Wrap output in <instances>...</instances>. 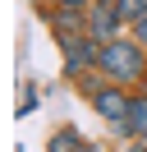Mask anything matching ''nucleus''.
I'll list each match as a JSON object with an SVG mask.
<instances>
[{"label":"nucleus","instance_id":"nucleus-1","mask_svg":"<svg viewBox=\"0 0 147 152\" xmlns=\"http://www.w3.org/2000/svg\"><path fill=\"white\" fill-rule=\"evenodd\" d=\"M101 78L110 83H138L147 74V46H138L133 37H115L101 46V65H97Z\"/></svg>","mask_w":147,"mask_h":152},{"label":"nucleus","instance_id":"nucleus-2","mask_svg":"<svg viewBox=\"0 0 147 152\" xmlns=\"http://www.w3.org/2000/svg\"><path fill=\"white\" fill-rule=\"evenodd\" d=\"M64 74L78 83V78H87V69H97L101 65V42L92 37V32H83V37H74V42H64Z\"/></svg>","mask_w":147,"mask_h":152},{"label":"nucleus","instance_id":"nucleus-3","mask_svg":"<svg viewBox=\"0 0 147 152\" xmlns=\"http://www.w3.org/2000/svg\"><path fill=\"white\" fill-rule=\"evenodd\" d=\"M92 106H97V115H101L106 124H115V129H119V124L129 120L133 97L124 92V83H110V78H106V88H92Z\"/></svg>","mask_w":147,"mask_h":152},{"label":"nucleus","instance_id":"nucleus-4","mask_svg":"<svg viewBox=\"0 0 147 152\" xmlns=\"http://www.w3.org/2000/svg\"><path fill=\"white\" fill-rule=\"evenodd\" d=\"M119 28H129L124 19H119V5L115 0H92L87 5V32L106 46V42H115V37H124Z\"/></svg>","mask_w":147,"mask_h":152},{"label":"nucleus","instance_id":"nucleus-5","mask_svg":"<svg viewBox=\"0 0 147 152\" xmlns=\"http://www.w3.org/2000/svg\"><path fill=\"white\" fill-rule=\"evenodd\" d=\"M51 32H55V42H74V37H83L87 32V10H60V5H51Z\"/></svg>","mask_w":147,"mask_h":152},{"label":"nucleus","instance_id":"nucleus-6","mask_svg":"<svg viewBox=\"0 0 147 152\" xmlns=\"http://www.w3.org/2000/svg\"><path fill=\"white\" fill-rule=\"evenodd\" d=\"M119 134H129V138H147V92H138V97H133L129 120L119 124Z\"/></svg>","mask_w":147,"mask_h":152},{"label":"nucleus","instance_id":"nucleus-7","mask_svg":"<svg viewBox=\"0 0 147 152\" xmlns=\"http://www.w3.org/2000/svg\"><path fill=\"white\" fill-rule=\"evenodd\" d=\"M46 152H83V138H78V129H55L51 134V143H46Z\"/></svg>","mask_w":147,"mask_h":152},{"label":"nucleus","instance_id":"nucleus-8","mask_svg":"<svg viewBox=\"0 0 147 152\" xmlns=\"http://www.w3.org/2000/svg\"><path fill=\"white\" fill-rule=\"evenodd\" d=\"M115 5H119V19H124V23H133V19L147 14V0H115Z\"/></svg>","mask_w":147,"mask_h":152},{"label":"nucleus","instance_id":"nucleus-9","mask_svg":"<svg viewBox=\"0 0 147 152\" xmlns=\"http://www.w3.org/2000/svg\"><path fill=\"white\" fill-rule=\"evenodd\" d=\"M129 32H133V42H138V46H147V14L129 23Z\"/></svg>","mask_w":147,"mask_h":152},{"label":"nucleus","instance_id":"nucleus-10","mask_svg":"<svg viewBox=\"0 0 147 152\" xmlns=\"http://www.w3.org/2000/svg\"><path fill=\"white\" fill-rule=\"evenodd\" d=\"M46 5H60V10H87L92 0H46Z\"/></svg>","mask_w":147,"mask_h":152},{"label":"nucleus","instance_id":"nucleus-11","mask_svg":"<svg viewBox=\"0 0 147 152\" xmlns=\"http://www.w3.org/2000/svg\"><path fill=\"white\" fill-rule=\"evenodd\" d=\"M83 152H106V148H101V143H83Z\"/></svg>","mask_w":147,"mask_h":152},{"label":"nucleus","instance_id":"nucleus-12","mask_svg":"<svg viewBox=\"0 0 147 152\" xmlns=\"http://www.w3.org/2000/svg\"><path fill=\"white\" fill-rule=\"evenodd\" d=\"M129 152H147V138H138V143H133V148H129Z\"/></svg>","mask_w":147,"mask_h":152},{"label":"nucleus","instance_id":"nucleus-13","mask_svg":"<svg viewBox=\"0 0 147 152\" xmlns=\"http://www.w3.org/2000/svg\"><path fill=\"white\" fill-rule=\"evenodd\" d=\"M143 83H147V74H143Z\"/></svg>","mask_w":147,"mask_h":152}]
</instances>
